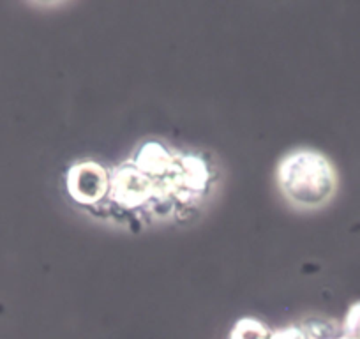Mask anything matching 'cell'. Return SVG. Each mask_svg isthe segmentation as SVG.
<instances>
[{"mask_svg":"<svg viewBox=\"0 0 360 339\" xmlns=\"http://www.w3.org/2000/svg\"><path fill=\"white\" fill-rule=\"evenodd\" d=\"M283 195L300 209H316L334 196L338 177L323 154L295 152L286 155L278 170Z\"/></svg>","mask_w":360,"mask_h":339,"instance_id":"cell-1","label":"cell"},{"mask_svg":"<svg viewBox=\"0 0 360 339\" xmlns=\"http://www.w3.org/2000/svg\"><path fill=\"white\" fill-rule=\"evenodd\" d=\"M106 189L105 172L94 165H83L75 168L69 177V191L82 202H94L103 196Z\"/></svg>","mask_w":360,"mask_h":339,"instance_id":"cell-2","label":"cell"}]
</instances>
